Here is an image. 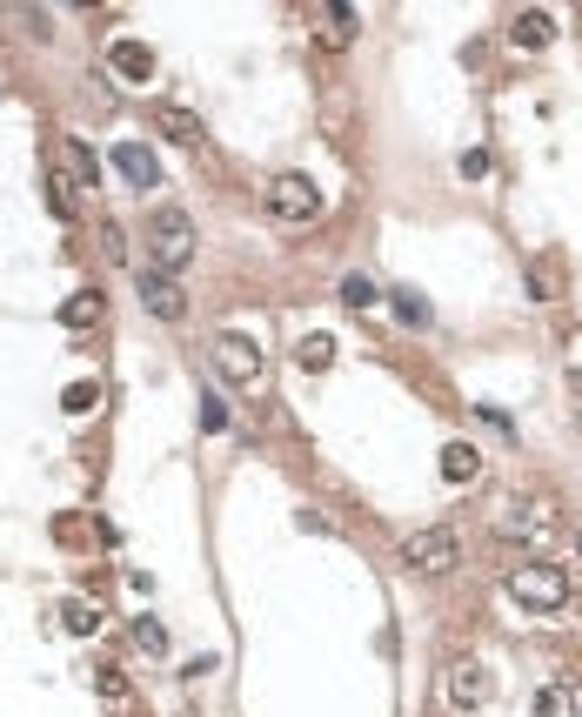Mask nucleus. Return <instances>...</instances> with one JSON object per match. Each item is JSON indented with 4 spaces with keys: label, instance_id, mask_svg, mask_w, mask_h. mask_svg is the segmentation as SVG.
Instances as JSON below:
<instances>
[{
    "label": "nucleus",
    "instance_id": "1",
    "mask_svg": "<svg viewBox=\"0 0 582 717\" xmlns=\"http://www.w3.org/2000/svg\"><path fill=\"white\" fill-rule=\"evenodd\" d=\"M147 249H154L147 269H161V275L188 269V262H195V215H188V208H161V215L147 221Z\"/></svg>",
    "mask_w": 582,
    "mask_h": 717
},
{
    "label": "nucleus",
    "instance_id": "2",
    "mask_svg": "<svg viewBox=\"0 0 582 717\" xmlns=\"http://www.w3.org/2000/svg\"><path fill=\"white\" fill-rule=\"evenodd\" d=\"M495 530L516 536V543H549L556 510H549V497H542V490H509L503 503H495Z\"/></svg>",
    "mask_w": 582,
    "mask_h": 717
},
{
    "label": "nucleus",
    "instance_id": "3",
    "mask_svg": "<svg viewBox=\"0 0 582 717\" xmlns=\"http://www.w3.org/2000/svg\"><path fill=\"white\" fill-rule=\"evenodd\" d=\"M402 564L422 571V577H449V571L462 564V536H455L449 523H429V530H415V536L402 543Z\"/></svg>",
    "mask_w": 582,
    "mask_h": 717
},
{
    "label": "nucleus",
    "instance_id": "4",
    "mask_svg": "<svg viewBox=\"0 0 582 717\" xmlns=\"http://www.w3.org/2000/svg\"><path fill=\"white\" fill-rule=\"evenodd\" d=\"M262 202H268V215H275V221H288V228L321 215V195H315V182H308L301 169H282V175H268Z\"/></svg>",
    "mask_w": 582,
    "mask_h": 717
},
{
    "label": "nucleus",
    "instance_id": "5",
    "mask_svg": "<svg viewBox=\"0 0 582 717\" xmlns=\"http://www.w3.org/2000/svg\"><path fill=\"white\" fill-rule=\"evenodd\" d=\"M509 597L523 604V610H562L569 604V577L556 571V564H523V571H509Z\"/></svg>",
    "mask_w": 582,
    "mask_h": 717
},
{
    "label": "nucleus",
    "instance_id": "6",
    "mask_svg": "<svg viewBox=\"0 0 582 717\" xmlns=\"http://www.w3.org/2000/svg\"><path fill=\"white\" fill-rule=\"evenodd\" d=\"M215 369L241 389H262V343L255 336H241V329H221L215 336Z\"/></svg>",
    "mask_w": 582,
    "mask_h": 717
},
{
    "label": "nucleus",
    "instance_id": "7",
    "mask_svg": "<svg viewBox=\"0 0 582 717\" xmlns=\"http://www.w3.org/2000/svg\"><path fill=\"white\" fill-rule=\"evenodd\" d=\"M355 34H362V14L349 8V0H328V8L315 14V47H328V54H342Z\"/></svg>",
    "mask_w": 582,
    "mask_h": 717
},
{
    "label": "nucleus",
    "instance_id": "8",
    "mask_svg": "<svg viewBox=\"0 0 582 717\" xmlns=\"http://www.w3.org/2000/svg\"><path fill=\"white\" fill-rule=\"evenodd\" d=\"M134 289H141V302H147V308L161 315V323H182V315H188V295H182V282H175V275L147 269V275L134 282Z\"/></svg>",
    "mask_w": 582,
    "mask_h": 717
},
{
    "label": "nucleus",
    "instance_id": "9",
    "mask_svg": "<svg viewBox=\"0 0 582 717\" xmlns=\"http://www.w3.org/2000/svg\"><path fill=\"white\" fill-rule=\"evenodd\" d=\"M114 169H121V182H134V188H154V182H161V162H154L147 141H121V148H114Z\"/></svg>",
    "mask_w": 582,
    "mask_h": 717
},
{
    "label": "nucleus",
    "instance_id": "10",
    "mask_svg": "<svg viewBox=\"0 0 582 717\" xmlns=\"http://www.w3.org/2000/svg\"><path fill=\"white\" fill-rule=\"evenodd\" d=\"M482 697H488V671H482L475 658L449 664V704H455V710H475Z\"/></svg>",
    "mask_w": 582,
    "mask_h": 717
},
{
    "label": "nucleus",
    "instance_id": "11",
    "mask_svg": "<svg viewBox=\"0 0 582 717\" xmlns=\"http://www.w3.org/2000/svg\"><path fill=\"white\" fill-rule=\"evenodd\" d=\"M101 315H108V295H101V289H80V295L61 302V323H67V329H95Z\"/></svg>",
    "mask_w": 582,
    "mask_h": 717
},
{
    "label": "nucleus",
    "instance_id": "12",
    "mask_svg": "<svg viewBox=\"0 0 582 717\" xmlns=\"http://www.w3.org/2000/svg\"><path fill=\"white\" fill-rule=\"evenodd\" d=\"M108 61H114V74H121V82H134V88H141L147 74H154V54H147L141 41H114V54H108Z\"/></svg>",
    "mask_w": 582,
    "mask_h": 717
},
{
    "label": "nucleus",
    "instance_id": "13",
    "mask_svg": "<svg viewBox=\"0 0 582 717\" xmlns=\"http://www.w3.org/2000/svg\"><path fill=\"white\" fill-rule=\"evenodd\" d=\"M509 41H516V47H549V41H556V21L536 14V8H523V14L509 21Z\"/></svg>",
    "mask_w": 582,
    "mask_h": 717
},
{
    "label": "nucleus",
    "instance_id": "14",
    "mask_svg": "<svg viewBox=\"0 0 582 717\" xmlns=\"http://www.w3.org/2000/svg\"><path fill=\"white\" fill-rule=\"evenodd\" d=\"M295 362H301L308 376H321L328 362H336V336H328V329H315V336H301V343H295Z\"/></svg>",
    "mask_w": 582,
    "mask_h": 717
},
{
    "label": "nucleus",
    "instance_id": "15",
    "mask_svg": "<svg viewBox=\"0 0 582 717\" xmlns=\"http://www.w3.org/2000/svg\"><path fill=\"white\" fill-rule=\"evenodd\" d=\"M442 476H449V484H469V476H482V456L469 443H449L442 449Z\"/></svg>",
    "mask_w": 582,
    "mask_h": 717
},
{
    "label": "nucleus",
    "instance_id": "16",
    "mask_svg": "<svg viewBox=\"0 0 582 717\" xmlns=\"http://www.w3.org/2000/svg\"><path fill=\"white\" fill-rule=\"evenodd\" d=\"M134 651H141V658H168V630H161L154 617H141V623H134Z\"/></svg>",
    "mask_w": 582,
    "mask_h": 717
},
{
    "label": "nucleus",
    "instance_id": "17",
    "mask_svg": "<svg viewBox=\"0 0 582 717\" xmlns=\"http://www.w3.org/2000/svg\"><path fill=\"white\" fill-rule=\"evenodd\" d=\"M375 295H382V289H375L369 275H342V308H355V315H362V308H375Z\"/></svg>",
    "mask_w": 582,
    "mask_h": 717
},
{
    "label": "nucleus",
    "instance_id": "18",
    "mask_svg": "<svg viewBox=\"0 0 582 717\" xmlns=\"http://www.w3.org/2000/svg\"><path fill=\"white\" fill-rule=\"evenodd\" d=\"M395 315H402L408 329H429V302L415 295V289H395Z\"/></svg>",
    "mask_w": 582,
    "mask_h": 717
},
{
    "label": "nucleus",
    "instance_id": "19",
    "mask_svg": "<svg viewBox=\"0 0 582 717\" xmlns=\"http://www.w3.org/2000/svg\"><path fill=\"white\" fill-rule=\"evenodd\" d=\"M154 115H161V128H168V134H175L182 148H195V141H201V128L188 121V108H154Z\"/></svg>",
    "mask_w": 582,
    "mask_h": 717
},
{
    "label": "nucleus",
    "instance_id": "20",
    "mask_svg": "<svg viewBox=\"0 0 582 717\" xmlns=\"http://www.w3.org/2000/svg\"><path fill=\"white\" fill-rule=\"evenodd\" d=\"M61 623H67L74 637H95V630H101V610H95V604H67V610H61Z\"/></svg>",
    "mask_w": 582,
    "mask_h": 717
},
{
    "label": "nucleus",
    "instance_id": "21",
    "mask_svg": "<svg viewBox=\"0 0 582 717\" xmlns=\"http://www.w3.org/2000/svg\"><path fill=\"white\" fill-rule=\"evenodd\" d=\"M67 169H74L80 182H101V162H95V148H88V141H67Z\"/></svg>",
    "mask_w": 582,
    "mask_h": 717
},
{
    "label": "nucleus",
    "instance_id": "22",
    "mask_svg": "<svg viewBox=\"0 0 582 717\" xmlns=\"http://www.w3.org/2000/svg\"><path fill=\"white\" fill-rule=\"evenodd\" d=\"M536 717H575V697H569L562 684H549V691L536 697Z\"/></svg>",
    "mask_w": 582,
    "mask_h": 717
},
{
    "label": "nucleus",
    "instance_id": "23",
    "mask_svg": "<svg viewBox=\"0 0 582 717\" xmlns=\"http://www.w3.org/2000/svg\"><path fill=\"white\" fill-rule=\"evenodd\" d=\"M61 403H67V410H74V416H88V410H95V403H101V389H95V382H74V389H67V395H61Z\"/></svg>",
    "mask_w": 582,
    "mask_h": 717
},
{
    "label": "nucleus",
    "instance_id": "24",
    "mask_svg": "<svg viewBox=\"0 0 582 717\" xmlns=\"http://www.w3.org/2000/svg\"><path fill=\"white\" fill-rule=\"evenodd\" d=\"M47 202H54V208L74 221V188H67V175H54V169H47Z\"/></svg>",
    "mask_w": 582,
    "mask_h": 717
},
{
    "label": "nucleus",
    "instance_id": "25",
    "mask_svg": "<svg viewBox=\"0 0 582 717\" xmlns=\"http://www.w3.org/2000/svg\"><path fill=\"white\" fill-rule=\"evenodd\" d=\"M201 430H228V403H221V395H215V389L201 395Z\"/></svg>",
    "mask_w": 582,
    "mask_h": 717
},
{
    "label": "nucleus",
    "instance_id": "26",
    "mask_svg": "<svg viewBox=\"0 0 582 717\" xmlns=\"http://www.w3.org/2000/svg\"><path fill=\"white\" fill-rule=\"evenodd\" d=\"M95 684H101V697H114V704L128 697V677H121L114 664H101V671H95Z\"/></svg>",
    "mask_w": 582,
    "mask_h": 717
},
{
    "label": "nucleus",
    "instance_id": "27",
    "mask_svg": "<svg viewBox=\"0 0 582 717\" xmlns=\"http://www.w3.org/2000/svg\"><path fill=\"white\" fill-rule=\"evenodd\" d=\"M455 169H462V182H482V175H488V148H469Z\"/></svg>",
    "mask_w": 582,
    "mask_h": 717
}]
</instances>
